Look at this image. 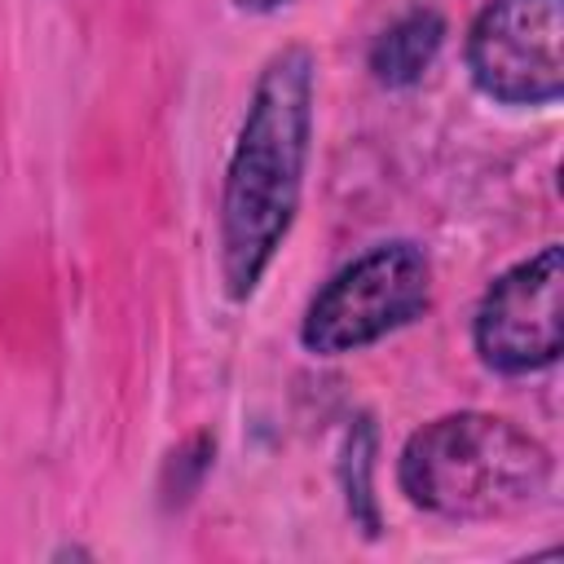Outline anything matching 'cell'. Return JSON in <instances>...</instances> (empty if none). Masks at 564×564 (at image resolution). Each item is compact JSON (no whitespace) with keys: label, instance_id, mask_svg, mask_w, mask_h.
Instances as JSON below:
<instances>
[{"label":"cell","instance_id":"5","mask_svg":"<svg viewBox=\"0 0 564 564\" xmlns=\"http://www.w3.org/2000/svg\"><path fill=\"white\" fill-rule=\"evenodd\" d=\"M560 291H564L560 242H546L529 260L502 269L485 286L471 317V339L480 361L507 379H524L555 366L564 348Z\"/></svg>","mask_w":564,"mask_h":564},{"label":"cell","instance_id":"8","mask_svg":"<svg viewBox=\"0 0 564 564\" xmlns=\"http://www.w3.org/2000/svg\"><path fill=\"white\" fill-rule=\"evenodd\" d=\"M242 13H256V18H264V13H278V9H286V4H295V0H234Z\"/></svg>","mask_w":564,"mask_h":564},{"label":"cell","instance_id":"4","mask_svg":"<svg viewBox=\"0 0 564 564\" xmlns=\"http://www.w3.org/2000/svg\"><path fill=\"white\" fill-rule=\"evenodd\" d=\"M467 70L498 106L564 93V0H489L467 26Z\"/></svg>","mask_w":564,"mask_h":564},{"label":"cell","instance_id":"2","mask_svg":"<svg viewBox=\"0 0 564 564\" xmlns=\"http://www.w3.org/2000/svg\"><path fill=\"white\" fill-rule=\"evenodd\" d=\"M401 494L441 520H507L551 485V449L520 423L458 410L410 432L397 458Z\"/></svg>","mask_w":564,"mask_h":564},{"label":"cell","instance_id":"1","mask_svg":"<svg viewBox=\"0 0 564 564\" xmlns=\"http://www.w3.org/2000/svg\"><path fill=\"white\" fill-rule=\"evenodd\" d=\"M317 62L304 44L278 48L247 97L220 185V282L234 304L251 300L282 251L313 150Z\"/></svg>","mask_w":564,"mask_h":564},{"label":"cell","instance_id":"6","mask_svg":"<svg viewBox=\"0 0 564 564\" xmlns=\"http://www.w3.org/2000/svg\"><path fill=\"white\" fill-rule=\"evenodd\" d=\"M445 44V18L436 9L401 13L375 44H370V75L383 88H414Z\"/></svg>","mask_w":564,"mask_h":564},{"label":"cell","instance_id":"3","mask_svg":"<svg viewBox=\"0 0 564 564\" xmlns=\"http://www.w3.org/2000/svg\"><path fill=\"white\" fill-rule=\"evenodd\" d=\"M432 304V260L419 242L392 238L357 260H348L339 273L326 278V286L308 300L300 322V344L313 357H348L361 352L392 330L423 317Z\"/></svg>","mask_w":564,"mask_h":564},{"label":"cell","instance_id":"7","mask_svg":"<svg viewBox=\"0 0 564 564\" xmlns=\"http://www.w3.org/2000/svg\"><path fill=\"white\" fill-rule=\"evenodd\" d=\"M348 449H352V463H357V471H361V480H357V485H348V511H352V520H361V524H366V533L375 538L379 516H375L370 485H366V471H370V427H357V432L348 436Z\"/></svg>","mask_w":564,"mask_h":564}]
</instances>
